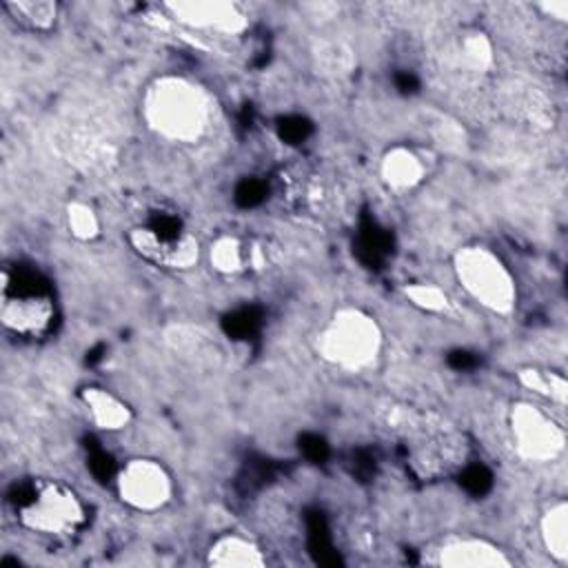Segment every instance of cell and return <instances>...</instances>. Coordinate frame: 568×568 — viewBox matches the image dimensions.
Returning a JSON list of instances; mask_svg holds the SVG:
<instances>
[{"label":"cell","instance_id":"cell-1","mask_svg":"<svg viewBox=\"0 0 568 568\" xmlns=\"http://www.w3.org/2000/svg\"><path fill=\"white\" fill-rule=\"evenodd\" d=\"M16 517L29 532L67 541L84 530L89 510L69 484L60 479H33L16 499Z\"/></svg>","mask_w":568,"mask_h":568},{"label":"cell","instance_id":"cell-2","mask_svg":"<svg viewBox=\"0 0 568 568\" xmlns=\"http://www.w3.org/2000/svg\"><path fill=\"white\" fill-rule=\"evenodd\" d=\"M149 126L173 142L197 140L211 120V106L204 91L184 78L158 80L144 100Z\"/></svg>","mask_w":568,"mask_h":568},{"label":"cell","instance_id":"cell-3","mask_svg":"<svg viewBox=\"0 0 568 568\" xmlns=\"http://www.w3.org/2000/svg\"><path fill=\"white\" fill-rule=\"evenodd\" d=\"M2 326L18 337H44L53 331L55 304L49 286L33 271L18 268L2 273L0 295Z\"/></svg>","mask_w":568,"mask_h":568},{"label":"cell","instance_id":"cell-4","mask_svg":"<svg viewBox=\"0 0 568 568\" xmlns=\"http://www.w3.org/2000/svg\"><path fill=\"white\" fill-rule=\"evenodd\" d=\"M455 273L464 291L481 306L495 313H508L515 306L517 288L508 266L484 246H466L455 257Z\"/></svg>","mask_w":568,"mask_h":568},{"label":"cell","instance_id":"cell-5","mask_svg":"<svg viewBox=\"0 0 568 568\" xmlns=\"http://www.w3.org/2000/svg\"><path fill=\"white\" fill-rule=\"evenodd\" d=\"M406 453L415 473L426 479L457 475L470 464L464 435L439 419H419L410 430Z\"/></svg>","mask_w":568,"mask_h":568},{"label":"cell","instance_id":"cell-6","mask_svg":"<svg viewBox=\"0 0 568 568\" xmlns=\"http://www.w3.org/2000/svg\"><path fill=\"white\" fill-rule=\"evenodd\" d=\"M129 242L142 260L169 271H186L195 266L200 257L197 240L182 229L178 217L166 213L133 226Z\"/></svg>","mask_w":568,"mask_h":568},{"label":"cell","instance_id":"cell-7","mask_svg":"<svg viewBox=\"0 0 568 568\" xmlns=\"http://www.w3.org/2000/svg\"><path fill=\"white\" fill-rule=\"evenodd\" d=\"M379 328L362 311L337 313L322 333V353L344 368H362L377 357Z\"/></svg>","mask_w":568,"mask_h":568},{"label":"cell","instance_id":"cell-8","mask_svg":"<svg viewBox=\"0 0 568 568\" xmlns=\"http://www.w3.org/2000/svg\"><path fill=\"white\" fill-rule=\"evenodd\" d=\"M115 488L120 499L133 510H160L173 495V481L166 468L155 459H131L115 470Z\"/></svg>","mask_w":568,"mask_h":568},{"label":"cell","instance_id":"cell-9","mask_svg":"<svg viewBox=\"0 0 568 568\" xmlns=\"http://www.w3.org/2000/svg\"><path fill=\"white\" fill-rule=\"evenodd\" d=\"M510 428L519 453L528 459L546 462L564 450V428L530 404H521L513 410Z\"/></svg>","mask_w":568,"mask_h":568},{"label":"cell","instance_id":"cell-10","mask_svg":"<svg viewBox=\"0 0 568 568\" xmlns=\"http://www.w3.org/2000/svg\"><path fill=\"white\" fill-rule=\"evenodd\" d=\"M437 552V564L439 566H450V568H501V566H510L508 555L486 541V539H477V537H459V539H450L444 541L439 546Z\"/></svg>","mask_w":568,"mask_h":568},{"label":"cell","instance_id":"cell-11","mask_svg":"<svg viewBox=\"0 0 568 568\" xmlns=\"http://www.w3.org/2000/svg\"><path fill=\"white\" fill-rule=\"evenodd\" d=\"M206 564L217 568H260L266 564V555L253 539L231 532L209 546Z\"/></svg>","mask_w":568,"mask_h":568},{"label":"cell","instance_id":"cell-12","mask_svg":"<svg viewBox=\"0 0 568 568\" xmlns=\"http://www.w3.org/2000/svg\"><path fill=\"white\" fill-rule=\"evenodd\" d=\"M82 399L93 424L102 430H120L131 419L129 406L106 388H95V386L84 388Z\"/></svg>","mask_w":568,"mask_h":568},{"label":"cell","instance_id":"cell-13","mask_svg":"<svg viewBox=\"0 0 568 568\" xmlns=\"http://www.w3.org/2000/svg\"><path fill=\"white\" fill-rule=\"evenodd\" d=\"M382 175H384V182L390 189L406 191V189H413L415 184L422 182L424 164L419 162V158L413 151H408V149H393V151H388L384 155Z\"/></svg>","mask_w":568,"mask_h":568},{"label":"cell","instance_id":"cell-14","mask_svg":"<svg viewBox=\"0 0 568 568\" xmlns=\"http://www.w3.org/2000/svg\"><path fill=\"white\" fill-rule=\"evenodd\" d=\"M566 515H568V508H566V501H557L555 506H550L541 521H539V535H541V541L548 550L550 557H555L557 561H566L568 559V521H566Z\"/></svg>","mask_w":568,"mask_h":568},{"label":"cell","instance_id":"cell-15","mask_svg":"<svg viewBox=\"0 0 568 568\" xmlns=\"http://www.w3.org/2000/svg\"><path fill=\"white\" fill-rule=\"evenodd\" d=\"M211 264L222 273H237L248 268V246L235 237H220L211 246Z\"/></svg>","mask_w":568,"mask_h":568},{"label":"cell","instance_id":"cell-16","mask_svg":"<svg viewBox=\"0 0 568 568\" xmlns=\"http://www.w3.org/2000/svg\"><path fill=\"white\" fill-rule=\"evenodd\" d=\"M7 9L27 29H49L55 22V4L51 2H9Z\"/></svg>","mask_w":568,"mask_h":568},{"label":"cell","instance_id":"cell-17","mask_svg":"<svg viewBox=\"0 0 568 568\" xmlns=\"http://www.w3.org/2000/svg\"><path fill=\"white\" fill-rule=\"evenodd\" d=\"M69 224L78 237H91L98 233V217L84 204H75L69 209Z\"/></svg>","mask_w":568,"mask_h":568},{"label":"cell","instance_id":"cell-18","mask_svg":"<svg viewBox=\"0 0 568 568\" xmlns=\"http://www.w3.org/2000/svg\"><path fill=\"white\" fill-rule=\"evenodd\" d=\"M415 304L430 308V311H444L446 308V295L435 286H415L406 291Z\"/></svg>","mask_w":568,"mask_h":568},{"label":"cell","instance_id":"cell-19","mask_svg":"<svg viewBox=\"0 0 568 568\" xmlns=\"http://www.w3.org/2000/svg\"><path fill=\"white\" fill-rule=\"evenodd\" d=\"M306 131H308V124H306L304 120H300V118L286 120V124H282V135H284L286 140H291V142L304 140Z\"/></svg>","mask_w":568,"mask_h":568},{"label":"cell","instance_id":"cell-20","mask_svg":"<svg viewBox=\"0 0 568 568\" xmlns=\"http://www.w3.org/2000/svg\"><path fill=\"white\" fill-rule=\"evenodd\" d=\"M237 195H240V200H242L244 204H255V202L262 200L264 189H262L260 182H246V184L237 191Z\"/></svg>","mask_w":568,"mask_h":568}]
</instances>
